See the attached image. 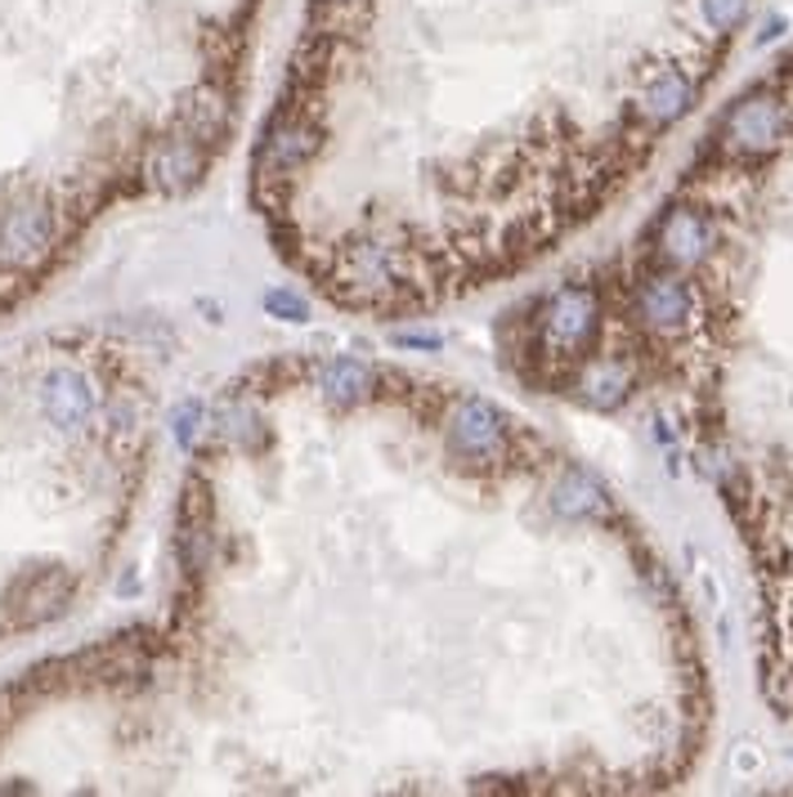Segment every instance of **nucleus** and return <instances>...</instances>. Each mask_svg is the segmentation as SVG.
<instances>
[{
    "mask_svg": "<svg viewBox=\"0 0 793 797\" xmlns=\"http://www.w3.org/2000/svg\"><path fill=\"white\" fill-rule=\"evenodd\" d=\"M41 408L50 417V426L58 430H82L95 413V390L77 368H54L41 381Z\"/></svg>",
    "mask_w": 793,
    "mask_h": 797,
    "instance_id": "3",
    "label": "nucleus"
},
{
    "mask_svg": "<svg viewBox=\"0 0 793 797\" xmlns=\"http://www.w3.org/2000/svg\"><path fill=\"white\" fill-rule=\"evenodd\" d=\"M203 422H207L203 404H180V408H175L171 426H175V444H180L184 452H188V448L197 444V435H203Z\"/></svg>",
    "mask_w": 793,
    "mask_h": 797,
    "instance_id": "12",
    "label": "nucleus"
},
{
    "mask_svg": "<svg viewBox=\"0 0 793 797\" xmlns=\"http://www.w3.org/2000/svg\"><path fill=\"white\" fill-rule=\"evenodd\" d=\"M203 166H207L203 144H197L193 135H175V140H166V144L153 153L149 175H153V184H157V188H166V193H184V188H193V184H197Z\"/></svg>",
    "mask_w": 793,
    "mask_h": 797,
    "instance_id": "6",
    "label": "nucleus"
},
{
    "mask_svg": "<svg viewBox=\"0 0 793 797\" xmlns=\"http://www.w3.org/2000/svg\"><path fill=\"white\" fill-rule=\"evenodd\" d=\"M448 439L467 457H493L507 444V422L493 404H485V398H461L448 417Z\"/></svg>",
    "mask_w": 793,
    "mask_h": 797,
    "instance_id": "4",
    "label": "nucleus"
},
{
    "mask_svg": "<svg viewBox=\"0 0 793 797\" xmlns=\"http://www.w3.org/2000/svg\"><path fill=\"white\" fill-rule=\"evenodd\" d=\"M597 318H601V305H597V292L591 287H561L547 305V346L556 354H578L591 331H597Z\"/></svg>",
    "mask_w": 793,
    "mask_h": 797,
    "instance_id": "1",
    "label": "nucleus"
},
{
    "mask_svg": "<svg viewBox=\"0 0 793 797\" xmlns=\"http://www.w3.org/2000/svg\"><path fill=\"white\" fill-rule=\"evenodd\" d=\"M318 149V125L305 112H283L260 149V166L264 171H296L301 162H309Z\"/></svg>",
    "mask_w": 793,
    "mask_h": 797,
    "instance_id": "5",
    "label": "nucleus"
},
{
    "mask_svg": "<svg viewBox=\"0 0 793 797\" xmlns=\"http://www.w3.org/2000/svg\"><path fill=\"white\" fill-rule=\"evenodd\" d=\"M333 6H337V0H333Z\"/></svg>",
    "mask_w": 793,
    "mask_h": 797,
    "instance_id": "13",
    "label": "nucleus"
},
{
    "mask_svg": "<svg viewBox=\"0 0 793 797\" xmlns=\"http://www.w3.org/2000/svg\"><path fill=\"white\" fill-rule=\"evenodd\" d=\"M552 511L565 515V520H587V515H606L610 498H606V489L591 480L587 471H565L552 484Z\"/></svg>",
    "mask_w": 793,
    "mask_h": 797,
    "instance_id": "8",
    "label": "nucleus"
},
{
    "mask_svg": "<svg viewBox=\"0 0 793 797\" xmlns=\"http://www.w3.org/2000/svg\"><path fill=\"white\" fill-rule=\"evenodd\" d=\"M54 247V220L45 207H19L0 220V260L14 270H32V264Z\"/></svg>",
    "mask_w": 793,
    "mask_h": 797,
    "instance_id": "2",
    "label": "nucleus"
},
{
    "mask_svg": "<svg viewBox=\"0 0 793 797\" xmlns=\"http://www.w3.org/2000/svg\"><path fill=\"white\" fill-rule=\"evenodd\" d=\"M180 117H184V135H193L197 144H216V135L225 130V117H229V103L220 99V90H197Z\"/></svg>",
    "mask_w": 793,
    "mask_h": 797,
    "instance_id": "9",
    "label": "nucleus"
},
{
    "mask_svg": "<svg viewBox=\"0 0 793 797\" xmlns=\"http://www.w3.org/2000/svg\"><path fill=\"white\" fill-rule=\"evenodd\" d=\"M350 283H359V287H385L390 283V260L381 247H359L350 255Z\"/></svg>",
    "mask_w": 793,
    "mask_h": 797,
    "instance_id": "10",
    "label": "nucleus"
},
{
    "mask_svg": "<svg viewBox=\"0 0 793 797\" xmlns=\"http://www.w3.org/2000/svg\"><path fill=\"white\" fill-rule=\"evenodd\" d=\"M264 314H274V318H283V323H305V318H309V305L301 301V292L274 287V292H264Z\"/></svg>",
    "mask_w": 793,
    "mask_h": 797,
    "instance_id": "11",
    "label": "nucleus"
},
{
    "mask_svg": "<svg viewBox=\"0 0 793 797\" xmlns=\"http://www.w3.org/2000/svg\"><path fill=\"white\" fill-rule=\"evenodd\" d=\"M318 394L333 408H355L372 394V372L355 359H327L318 363Z\"/></svg>",
    "mask_w": 793,
    "mask_h": 797,
    "instance_id": "7",
    "label": "nucleus"
}]
</instances>
